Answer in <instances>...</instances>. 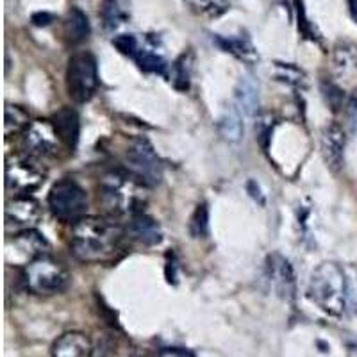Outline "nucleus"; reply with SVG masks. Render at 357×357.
<instances>
[{"label": "nucleus", "mask_w": 357, "mask_h": 357, "mask_svg": "<svg viewBox=\"0 0 357 357\" xmlns=\"http://www.w3.org/2000/svg\"><path fill=\"white\" fill-rule=\"evenodd\" d=\"M122 229L106 216H86L75 222L70 236V248L84 263H100L116 254L122 241Z\"/></svg>", "instance_id": "nucleus-1"}, {"label": "nucleus", "mask_w": 357, "mask_h": 357, "mask_svg": "<svg viewBox=\"0 0 357 357\" xmlns=\"http://www.w3.org/2000/svg\"><path fill=\"white\" fill-rule=\"evenodd\" d=\"M102 17L106 20L107 27H116L118 20H120V8H118L116 0L102 2Z\"/></svg>", "instance_id": "nucleus-26"}, {"label": "nucleus", "mask_w": 357, "mask_h": 357, "mask_svg": "<svg viewBox=\"0 0 357 357\" xmlns=\"http://www.w3.org/2000/svg\"><path fill=\"white\" fill-rule=\"evenodd\" d=\"M347 295V277L343 268L337 263L327 261L311 273L307 284V296L312 304H317L325 314L341 317L345 311Z\"/></svg>", "instance_id": "nucleus-2"}, {"label": "nucleus", "mask_w": 357, "mask_h": 357, "mask_svg": "<svg viewBox=\"0 0 357 357\" xmlns=\"http://www.w3.org/2000/svg\"><path fill=\"white\" fill-rule=\"evenodd\" d=\"M134 61L138 63L139 68L145 70V72H154V73H162L167 65L162 61L161 57L155 56L152 52H146V50H139L138 56L134 57Z\"/></svg>", "instance_id": "nucleus-24"}, {"label": "nucleus", "mask_w": 357, "mask_h": 357, "mask_svg": "<svg viewBox=\"0 0 357 357\" xmlns=\"http://www.w3.org/2000/svg\"><path fill=\"white\" fill-rule=\"evenodd\" d=\"M113 45L118 49V52H122L123 56L129 57H136L139 52V45L138 40L132 36V34H120L113 40Z\"/></svg>", "instance_id": "nucleus-25"}, {"label": "nucleus", "mask_w": 357, "mask_h": 357, "mask_svg": "<svg viewBox=\"0 0 357 357\" xmlns=\"http://www.w3.org/2000/svg\"><path fill=\"white\" fill-rule=\"evenodd\" d=\"M234 106L240 109L245 120H250L257 114L259 107V93H257V86L250 79H241L236 86L234 91Z\"/></svg>", "instance_id": "nucleus-18"}, {"label": "nucleus", "mask_w": 357, "mask_h": 357, "mask_svg": "<svg viewBox=\"0 0 357 357\" xmlns=\"http://www.w3.org/2000/svg\"><path fill=\"white\" fill-rule=\"evenodd\" d=\"M40 204L29 197H17L6 207V225L18 229V231L33 229L40 222Z\"/></svg>", "instance_id": "nucleus-11"}, {"label": "nucleus", "mask_w": 357, "mask_h": 357, "mask_svg": "<svg viewBox=\"0 0 357 357\" xmlns=\"http://www.w3.org/2000/svg\"><path fill=\"white\" fill-rule=\"evenodd\" d=\"M31 20H33V24L38 25V27H45V25H49L50 22L54 20V17L50 15V13L40 11V13H34L33 17H31Z\"/></svg>", "instance_id": "nucleus-28"}, {"label": "nucleus", "mask_w": 357, "mask_h": 357, "mask_svg": "<svg viewBox=\"0 0 357 357\" xmlns=\"http://www.w3.org/2000/svg\"><path fill=\"white\" fill-rule=\"evenodd\" d=\"M49 207L56 218L63 222H77L88 207L86 193L77 183L63 178L52 186L49 193Z\"/></svg>", "instance_id": "nucleus-8"}, {"label": "nucleus", "mask_w": 357, "mask_h": 357, "mask_svg": "<svg viewBox=\"0 0 357 357\" xmlns=\"http://www.w3.org/2000/svg\"><path fill=\"white\" fill-rule=\"evenodd\" d=\"M349 11L352 20L357 24V0H349Z\"/></svg>", "instance_id": "nucleus-29"}, {"label": "nucleus", "mask_w": 357, "mask_h": 357, "mask_svg": "<svg viewBox=\"0 0 357 357\" xmlns=\"http://www.w3.org/2000/svg\"><path fill=\"white\" fill-rule=\"evenodd\" d=\"M98 197L106 211L116 216L139 215L145 207L143 184L138 183L130 174L111 172L104 175L98 184Z\"/></svg>", "instance_id": "nucleus-3"}, {"label": "nucleus", "mask_w": 357, "mask_h": 357, "mask_svg": "<svg viewBox=\"0 0 357 357\" xmlns=\"http://www.w3.org/2000/svg\"><path fill=\"white\" fill-rule=\"evenodd\" d=\"M123 161H126L127 174L132 175L143 186H155V184L161 183V161H159L154 149L146 139L130 142V145L127 146L126 155H123Z\"/></svg>", "instance_id": "nucleus-7"}, {"label": "nucleus", "mask_w": 357, "mask_h": 357, "mask_svg": "<svg viewBox=\"0 0 357 357\" xmlns=\"http://www.w3.org/2000/svg\"><path fill=\"white\" fill-rule=\"evenodd\" d=\"M31 126L29 123V114L22 109L20 106H8L6 107V127L4 132L8 138H11L13 134L25 132V129Z\"/></svg>", "instance_id": "nucleus-21"}, {"label": "nucleus", "mask_w": 357, "mask_h": 357, "mask_svg": "<svg viewBox=\"0 0 357 357\" xmlns=\"http://www.w3.org/2000/svg\"><path fill=\"white\" fill-rule=\"evenodd\" d=\"M268 275H270V280L273 282L277 291L286 296L293 295V291H295V275H293V270L288 261L282 259L280 256L270 257Z\"/></svg>", "instance_id": "nucleus-17"}, {"label": "nucleus", "mask_w": 357, "mask_h": 357, "mask_svg": "<svg viewBox=\"0 0 357 357\" xmlns=\"http://www.w3.org/2000/svg\"><path fill=\"white\" fill-rule=\"evenodd\" d=\"M61 143L56 126L50 120H34L24 132L25 151L34 158H52Z\"/></svg>", "instance_id": "nucleus-9"}, {"label": "nucleus", "mask_w": 357, "mask_h": 357, "mask_svg": "<svg viewBox=\"0 0 357 357\" xmlns=\"http://www.w3.org/2000/svg\"><path fill=\"white\" fill-rule=\"evenodd\" d=\"M204 11H207L211 17H218L223 11H227L229 6L225 4V0H200Z\"/></svg>", "instance_id": "nucleus-27"}, {"label": "nucleus", "mask_w": 357, "mask_h": 357, "mask_svg": "<svg viewBox=\"0 0 357 357\" xmlns=\"http://www.w3.org/2000/svg\"><path fill=\"white\" fill-rule=\"evenodd\" d=\"M93 347L86 334L72 331L57 337L52 345V357H91Z\"/></svg>", "instance_id": "nucleus-13"}, {"label": "nucleus", "mask_w": 357, "mask_h": 357, "mask_svg": "<svg viewBox=\"0 0 357 357\" xmlns=\"http://www.w3.org/2000/svg\"><path fill=\"white\" fill-rule=\"evenodd\" d=\"M209 231V209L207 204H199L190 220V232L193 238H206Z\"/></svg>", "instance_id": "nucleus-23"}, {"label": "nucleus", "mask_w": 357, "mask_h": 357, "mask_svg": "<svg viewBox=\"0 0 357 357\" xmlns=\"http://www.w3.org/2000/svg\"><path fill=\"white\" fill-rule=\"evenodd\" d=\"M220 45L227 52L234 54L236 57H240L243 61H254L256 59V50L250 45V41L241 40V38H229V40H220Z\"/></svg>", "instance_id": "nucleus-22"}, {"label": "nucleus", "mask_w": 357, "mask_h": 357, "mask_svg": "<svg viewBox=\"0 0 357 357\" xmlns=\"http://www.w3.org/2000/svg\"><path fill=\"white\" fill-rule=\"evenodd\" d=\"M65 34L72 43H79L89 34V22L84 13L77 8H72L65 22Z\"/></svg>", "instance_id": "nucleus-20"}, {"label": "nucleus", "mask_w": 357, "mask_h": 357, "mask_svg": "<svg viewBox=\"0 0 357 357\" xmlns=\"http://www.w3.org/2000/svg\"><path fill=\"white\" fill-rule=\"evenodd\" d=\"M345 130L337 123H327L321 130V154L331 170L337 172L343 167L345 158Z\"/></svg>", "instance_id": "nucleus-12"}, {"label": "nucleus", "mask_w": 357, "mask_h": 357, "mask_svg": "<svg viewBox=\"0 0 357 357\" xmlns=\"http://www.w3.org/2000/svg\"><path fill=\"white\" fill-rule=\"evenodd\" d=\"M24 286L33 295L50 296L65 291L68 286V272L59 261L43 256L31 261L24 268Z\"/></svg>", "instance_id": "nucleus-4"}, {"label": "nucleus", "mask_w": 357, "mask_h": 357, "mask_svg": "<svg viewBox=\"0 0 357 357\" xmlns=\"http://www.w3.org/2000/svg\"><path fill=\"white\" fill-rule=\"evenodd\" d=\"M54 126L61 142L68 149H75L79 143V134H81V123H79V114L72 107H63L54 114Z\"/></svg>", "instance_id": "nucleus-14"}, {"label": "nucleus", "mask_w": 357, "mask_h": 357, "mask_svg": "<svg viewBox=\"0 0 357 357\" xmlns=\"http://www.w3.org/2000/svg\"><path fill=\"white\" fill-rule=\"evenodd\" d=\"M45 168L34 155L13 154L6 159V186L18 197H27L43 184Z\"/></svg>", "instance_id": "nucleus-5"}, {"label": "nucleus", "mask_w": 357, "mask_h": 357, "mask_svg": "<svg viewBox=\"0 0 357 357\" xmlns=\"http://www.w3.org/2000/svg\"><path fill=\"white\" fill-rule=\"evenodd\" d=\"M66 88L70 97L79 104H84L93 97L98 88L97 61L89 52L75 54L66 68Z\"/></svg>", "instance_id": "nucleus-6"}, {"label": "nucleus", "mask_w": 357, "mask_h": 357, "mask_svg": "<svg viewBox=\"0 0 357 357\" xmlns=\"http://www.w3.org/2000/svg\"><path fill=\"white\" fill-rule=\"evenodd\" d=\"M334 75L340 88L352 86L357 82V52L356 49H337L334 56Z\"/></svg>", "instance_id": "nucleus-16"}, {"label": "nucleus", "mask_w": 357, "mask_h": 357, "mask_svg": "<svg viewBox=\"0 0 357 357\" xmlns=\"http://www.w3.org/2000/svg\"><path fill=\"white\" fill-rule=\"evenodd\" d=\"M220 132H222L223 138L231 143L240 142L241 136H243L245 118L234 104L225 111V114H223L222 120H220Z\"/></svg>", "instance_id": "nucleus-19"}, {"label": "nucleus", "mask_w": 357, "mask_h": 357, "mask_svg": "<svg viewBox=\"0 0 357 357\" xmlns=\"http://www.w3.org/2000/svg\"><path fill=\"white\" fill-rule=\"evenodd\" d=\"M47 250H49V243L43 236L34 229H27V231H20V234L9 240L6 256H8L9 263L29 264L38 257H43Z\"/></svg>", "instance_id": "nucleus-10"}, {"label": "nucleus", "mask_w": 357, "mask_h": 357, "mask_svg": "<svg viewBox=\"0 0 357 357\" xmlns=\"http://www.w3.org/2000/svg\"><path fill=\"white\" fill-rule=\"evenodd\" d=\"M129 232L134 240H138L143 245H158L162 240V232L159 223L152 216L139 213L134 215L129 222Z\"/></svg>", "instance_id": "nucleus-15"}]
</instances>
